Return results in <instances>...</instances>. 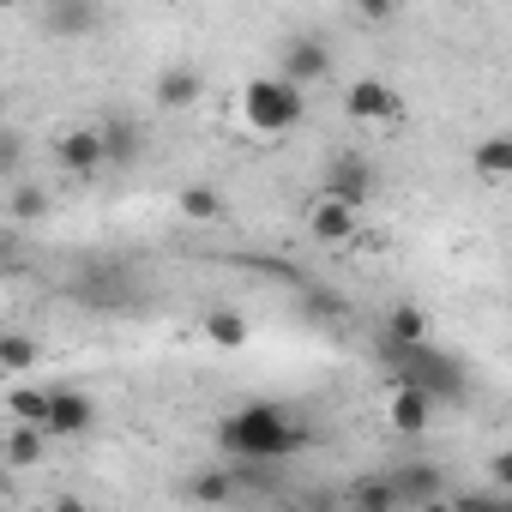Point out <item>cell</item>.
I'll use <instances>...</instances> for the list:
<instances>
[{
	"instance_id": "6da1fadb",
	"label": "cell",
	"mask_w": 512,
	"mask_h": 512,
	"mask_svg": "<svg viewBox=\"0 0 512 512\" xmlns=\"http://www.w3.org/2000/svg\"><path fill=\"white\" fill-rule=\"evenodd\" d=\"M314 440V428L302 416H290L284 404H241L217 422V446L241 464H278V458H296L302 446Z\"/></svg>"
},
{
	"instance_id": "7a4b0ae2",
	"label": "cell",
	"mask_w": 512,
	"mask_h": 512,
	"mask_svg": "<svg viewBox=\"0 0 512 512\" xmlns=\"http://www.w3.org/2000/svg\"><path fill=\"white\" fill-rule=\"evenodd\" d=\"M241 115H247V127H253V133L284 139V133H296V127H302L308 97H302L296 85H284V79H247V85H241Z\"/></svg>"
},
{
	"instance_id": "3957f363",
	"label": "cell",
	"mask_w": 512,
	"mask_h": 512,
	"mask_svg": "<svg viewBox=\"0 0 512 512\" xmlns=\"http://www.w3.org/2000/svg\"><path fill=\"white\" fill-rule=\"evenodd\" d=\"M392 368H398V386H416L422 398H464V374L452 356H440L434 344H416V350H386Z\"/></svg>"
},
{
	"instance_id": "277c9868",
	"label": "cell",
	"mask_w": 512,
	"mask_h": 512,
	"mask_svg": "<svg viewBox=\"0 0 512 512\" xmlns=\"http://www.w3.org/2000/svg\"><path fill=\"white\" fill-rule=\"evenodd\" d=\"M97 428V398L85 392V386H49V422H43V434L49 440H85Z\"/></svg>"
},
{
	"instance_id": "5b68a950",
	"label": "cell",
	"mask_w": 512,
	"mask_h": 512,
	"mask_svg": "<svg viewBox=\"0 0 512 512\" xmlns=\"http://www.w3.org/2000/svg\"><path fill=\"white\" fill-rule=\"evenodd\" d=\"M374 187H380V175H374L368 157H338L326 169V181H320V199H332V205H344V211L362 217V205L374 199Z\"/></svg>"
},
{
	"instance_id": "8992f818",
	"label": "cell",
	"mask_w": 512,
	"mask_h": 512,
	"mask_svg": "<svg viewBox=\"0 0 512 512\" xmlns=\"http://www.w3.org/2000/svg\"><path fill=\"white\" fill-rule=\"evenodd\" d=\"M344 109H350V121H362V127H386V121L404 115V97H398L386 79H356V85L344 91Z\"/></svg>"
},
{
	"instance_id": "52a82bcc",
	"label": "cell",
	"mask_w": 512,
	"mask_h": 512,
	"mask_svg": "<svg viewBox=\"0 0 512 512\" xmlns=\"http://www.w3.org/2000/svg\"><path fill=\"white\" fill-rule=\"evenodd\" d=\"M308 235H314V241L344 247V241H356V235H362V217H356V211H344V205H332V199H314V205H308Z\"/></svg>"
},
{
	"instance_id": "ba28073f",
	"label": "cell",
	"mask_w": 512,
	"mask_h": 512,
	"mask_svg": "<svg viewBox=\"0 0 512 512\" xmlns=\"http://www.w3.org/2000/svg\"><path fill=\"white\" fill-rule=\"evenodd\" d=\"M386 422H392V434H428V422H434V398H422L416 386H392V398H386Z\"/></svg>"
},
{
	"instance_id": "9c48e42d",
	"label": "cell",
	"mask_w": 512,
	"mask_h": 512,
	"mask_svg": "<svg viewBox=\"0 0 512 512\" xmlns=\"http://www.w3.org/2000/svg\"><path fill=\"white\" fill-rule=\"evenodd\" d=\"M37 19H43V31H55V37H85V31L103 25V13L91 7V0H49Z\"/></svg>"
},
{
	"instance_id": "30bf717a",
	"label": "cell",
	"mask_w": 512,
	"mask_h": 512,
	"mask_svg": "<svg viewBox=\"0 0 512 512\" xmlns=\"http://www.w3.org/2000/svg\"><path fill=\"white\" fill-rule=\"evenodd\" d=\"M326 73H332V55H326L320 43H290V49H284V73H278L284 85L308 91V85H320Z\"/></svg>"
},
{
	"instance_id": "8fae6325",
	"label": "cell",
	"mask_w": 512,
	"mask_h": 512,
	"mask_svg": "<svg viewBox=\"0 0 512 512\" xmlns=\"http://www.w3.org/2000/svg\"><path fill=\"white\" fill-rule=\"evenodd\" d=\"M55 157H61V169H73V175H97V169H103V139H97V127L61 133V139H55Z\"/></svg>"
},
{
	"instance_id": "7c38bea8",
	"label": "cell",
	"mask_w": 512,
	"mask_h": 512,
	"mask_svg": "<svg viewBox=\"0 0 512 512\" xmlns=\"http://www.w3.org/2000/svg\"><path fill=\"white\" fill-rule=\"evenodd\" d=\"M380 344H386V350H416V344H428V314H422L416 302H398V308L386 314V326H380Z\"/></svg>"
},
{
	"instance_id": "4fadbf2b",
	"label": "cell",
	"mask_w": 512,
	"mask_h": 512,
	"mask_svg": "<svg viewBox=\"0 0 512 512\" xmlns=\"http://www.w3.org/2000/svg\"><path fill=\"white\" fill-rule=\"evenodd\" d=\"M43 362V344L31 332H0V374L7 380H31Z\"/></svg>"
},
{
	"instance_id": "5bb4252c",
	"label": "cell",
	"mask_w": 512,
	"mask_h": 512,
	"mask_svg": "<svg viewBox=\"0 0 512 512\" xmlns=\"http://www.w3.org/2000/svg\"><path fill=\"white\" fill-rule=\"evenodd\" d=\"M199 91H205V79H199V67H163L157 73V103L163 109H187V103H199Z\"/></svg>"
},
{
	"instance_id": "9a60e30c",
	"label": "cell",
	"mask_w": 512,
	"mask_h": 512,
	"mask_svg": "<svg viewBox=\"0 0 512 512\" xmlns=\"http://www.w3.org/2000/svg\"><path fill=\"white\" fill-rule=\"evenodd\" d=\"M470 169H476L488 187H500V181L512 175V133H488V139L470 151Z\"/></svg>"
},
{
	"instance_id": "2e32d148",
	"label": "cell",
	"mask_w": 512,
	"mask_h": 512,
	"mask_svg": "<svg viewBox=\"0 0 512 512\" xmlns=\"http://www.w3.org/2000/svg\"><path fill=\"white\" fill-rule=\"evenodd\" d=\"M7 410H13V422H19V428H43V422H49V386L19 380V386L7 392Z\"/></svg>"
},
{
	"instance_id": "e0dca14e",
	"label": "cell",
	"mask_w": 512,
	"mask_h": 512,
	"mask_svg": "<svg viewBox=\"0 0 512 512\" xmlns=\"http://www.w3.org/2000/svg\"><path fill=\"white\" fill-rule=\"evenodd\" d=\"M398 488V506H422V500H440V470L434 464H410L398 476H386Z\"/></svg>"
},
{
	"instance_id": "ac0fdd59",
	"label": "cell",
	"mask_w": 512,
	"mask_h": 512,
	"mask_svg": "<svg viewBox=\"0 0 512 512\" xmlns=\"http://www.w3.org/2000/svg\"><path fill=\"white\" fill-rule=\"evenodd\" d=\"M43 458H49V434L13 422V434H7V470H37Z\"/></svg>"
},
{
	"instance_id": "d6986e66",
	"label": "cell",
	"mask_w": 512,
	"mask_h": 512,
	"mask_svg": "<svg viewBox=\"0 0 512 512\" xmlns=\"http://www.w3.org/2000/svg\"><path fill=\"white\" fill-rule=\"evenodd\" d=\"M175 205H181V217H187V223H217V217H223V193H217V187H205V181L181 187V193H175Z\"/></svg>"
},
{
	"instance_id": "ffe728a7",
	"label": "cell",
	"mask_w": 512,
	"mask_h": 512,
	"mask_svg": "<svg viewBox=\"0 0 512 512\" xmlns=\"http://www.w3.org/2000/svg\"><path fill=\"white\" fill-rule=\"evenodd\" d=\"M97 139H103V163H133L139 157V127L133 121H103Z\"/></svg>"
},
{
	"instance_id": "44dd1931",
	"label": "cell",
	"mask_w": 512,
	"mask_h": 512,
	"mask_svg": "<svg viewBox=\"0 0 512 512\" xmlns=\"http://www.w3.org/2000/svg\"><path fill=\"white\" fill-rule=\"evenodd\" d=\"M350 506H356V512H398V488H392L386 476H362V482L350 488Z\"/></svg>"
},
{
	"instance_id": "7402d4cb",
	"label": "cell",
	"mask_w": 512,
	"mask_h": 512,
	"mask_svg": "<svg viewBox=\"0 0 512 512\" xmlns=\"http://www.w3.org/2000/svg\"><path fill=\"white\" fill-rule=\"evenodd\" d=\"M205 338H211L217 350H241V344H247V320H241L235 308H217V314H205Z\"/></svg>"
},
{
	"instance_id": "603a6c76",
	"label": "cell",
	"mask_w": 512,
	"mask_h": 512,
	"mask_svg": "<svg viewBox=\"0 0 512 512\" xmlns=\"http://www.w3.org/2000/svg\"><path fill=\"white\" fill-rule=\"evenodd\" d=\"M187 494H193L199 506H229V500H235V476H229V470H199V476L187 482Z\"/></svg>"
},
{
	"instance_id": "cb8c5ba5",
	"label": "cell",
	"mask_w": 512,
	"mask_h": 512,
	"mask_svg": "<svg viewBox=\"0 0 512 512\" xmlns=\"http://www.w3.org/2000/svg\"><path fill=\"white\" fill-rule=\"evenodd\" d=\"M446 506L452 512H512V500L494 488H458V494H446Z\"/></svg>"
},
{
	"instance_id": "d4e9b609",
	"label": "cell",
	"mask_w": 512,
	"mask_h": 512,
	"mask_svg": "<svg viewBox=\"0 0 512 512\" xmlns=\"http://www.w3.org/2000/svg\"><path fill=\"white\" fill-rule=\"evenodd\" d=\"M49 205H55V199H49L43 187H19V193H13V217H19V223H37V217H49Z\"/></svg>"
},
{
	"instance_id": "484cf974",
	"label": "cell",
	"mask_w": 512,
	"mask_h": 512,
	"mask_svg": "<svg viewBox=\"0 0 512 512\" xmlns=\"http://www.w3.org/2000/svg\"><path fill=\"white\" fill-rule=\"evenodd\" d=\"M43 512H91V500H79V494H55Z\"/></svg>"
},
{
	"instance_id": "4316f807",
	"label": "cell",
	"mask_w": 512,
	"mask_h": 512,
	"mask_svg": "<svg viewBox=\"0 0 512 512\" xmlns=\"http://www.w3.org/2000/svg\"><path fill=\"white\" fill-rule=\"evenodd\" d=\"M19 163V139L13 133H0V169H13Z\"/></svg>"
},
{
	"instance_id": "83f0119b",
	"label": "cell",
	"mask_w": 512,
	"mask_h": 512,
	"mask_svg": "<svg viewBox=\"0 0 512 512\" xmlns=\"http://www.w3.org/2000/svg\"><path fill=\"white\" fill-rule=\"evenodd\" d=\"M416 512H452V506H446V494H440V500H422Z\"/></svg>"
},
{
	"instance_id": "f1b7e54d",
	"label": "cell",
	"mask_w": 512,
	"mask_h": 512,
	"mask_svg": "<svg viewBox=\"0 0 512 512\" xmlns=\"http://www.w3.org/2000/svg\"><path fill=\"white\" fill-rule=\"evenodd\" d=\"M7 494H13V470H7V464H0V500H7Z\"/></svg>"
}]
</instances>
